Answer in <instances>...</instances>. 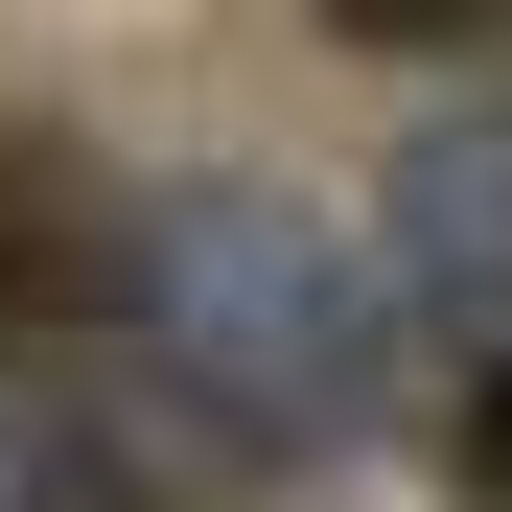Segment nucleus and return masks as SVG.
I'll return each instance as SVG.
<instances>
[{
  "label": "nucleus",
  "mask_w": 512,
  "mask_h": 512,
  "mask_svg": "<svg viewBox=\"0 0 512 512\" xmlns=\"http://www.w3.org/2000/svg\"><path fill=\"white\" fill-rule=\"evenodd\" d=\"M117 326H140V373L210 443H373L396 350H419L396 280H373V233L303 210V187H163V210H117Z\"/></svg>",
  "instance_id": "f257e3e1"
},
{
  "label": "nucleus",
  "mask_w": 512,
  "mask_h": 512,
  "mask_svg": "<svg viewBox=\"0 0 512 512\" xmlns=\"http://www.w3.org/2000/svg\"><path fill=\"white\" fill-rule=\"evenodd\" d=\"M373 280H396V326H489V350H512V117H443L396 163Z\"/></svg>",
  "instance_id": "f03ea898"
},
{
  "label": "nucleus",
  "mask_w": 512,
  "mask_h": 512,
  "mask_svg": "<svg viewBox=\"0 0 512 512\" xmlns=\"http://www.w3.org/2000/svg\"><path fill=\"white\" fill-rule=\"evenodd\" d=\"M0 326H117V163L70 117H0Z\"/></svg>",
  "instance_id": "7ed1b4c3"
},
{
  "label": "nucleus",
  "mask_w": 512,
  "mask_h": 512,
  "mask_svg": "<svg viewBox=\"0 0 512 512\" xmlns=\"http://www.w3.org/2000/svg\"><path fill=\"white\" fill-rule=\"evenodd\" d=\"M0 512H140V466H117L47 373H0Z\"/></svg>",
  "instance_id": "20e7f679"
},
{
  "label": "nucleus",
  "mask_w": 512,
  "mask_h": 512,
  "mask_svg": "<svg viewBox=\"0 0 512 512\" xmlns=\"http://www.w3.org/2000/svg\"><path fill=\"white\" fill-rule=\"evenodd\" d=\"M466 512H512V350L466 373Z\"/></svg>",
  "instance_id": "39448f33"
},
{
  "label": "nucleus",
  "mask_w": 512,
  "mask_h": 512,
  "mask_svg": "<svg viewBox=\"0 0 512 512\" xmlns=\"http://www.w3.org/2000/svg\"><path fill=\"white\" fill-rule=\"evenodd\" d=\"M326 24H373V47H443V24H489V0H326Z\"/></svg>",
  "instance_id": "423d86ee"
}]
</instances>
